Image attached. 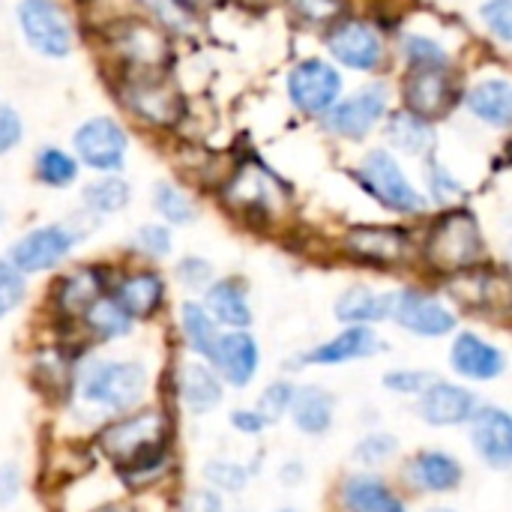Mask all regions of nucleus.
I'll return each mask as SVG.
<instances>
[{
    "label": "nucleus",
    "instance_id": "nucleus-10",
    "mask_svg": "<svg viewBox=\"0 0 512 512\" xmlns=\"http://www.w3.org/2000/svg\"><path fill=\"white\" fill-rule=\"evenodd\" d=\"M78 240H81V234L72 225L51 222V225H39V228H30L27 234H21L9 246L6 258L24 276L51 273V270H57L72 255V249L78 246Z\"/></svg>",
    "mask_w": 512,
    "mask_h": 512
},
{
    "label": "nucleus",
    "instance_id": "nucleus-35",
    "mask_svg": "<svg viewBox=\"0 0 512 512\" xmlns=\"http://www.w3.org/2000/svg\"><path fill=\"white\" fill-rule=\"evenodd\" d=\"M81 201H84V210L93 216H114L129 207L132 186L120 174H102L99 180L81 189Z\"/></svg>",
    "mask_w": 512,
    "mask_h": 512
},
{
    "label": "nucleus",
    "instance_id": "nucleus-16",
    "mask_svg": "<svg viewBox=\"0 0 512 512\" xmlns=\"http://www.w3.org/2000/svg\"><path fill=\"white\" fill-rule=\"evenodd\" d=\"M111 297L135 318V321H153L165 303H168V282L153 267H129L114 270Z\"/></svg>",
    "mask_w": 512,
    "mask_h": 512
},
{
    "label": "nucleus",
    "instance_id": "nucleus-11",
    "mask_svg": "<svg viewBox=\"0 0 512 512\" xmlns=\"http://www.w3.org/2000/svg\"><path fill=\"white\" fill-rule=\"evenodd\" d=\"M75 159L99 174H120L129 153V132L114 117H90L72 135Z\"/></svg>",
    "mask_w": 512,
    "mask_h": 512
},
{
    "label": "nucleus",
    "instance_id": "nucleus-27",
    "mask_svg": "<svg viewBox=\"0 0 512 512\" xmlns=\"http://www.w3.org/2000/svg\"><path fill=\"white\" fill-rule=\"evenodd\" d=\"M75 366H78V357L69 348H63V342H51V345H42L33 354L30 375H33V384L45 396L69 402L72 381H75Z\"/></svg>",
    "mask_w": 512,
    "mask_h": 512
},
{
    "label": "nucleus",
    "instance_id": "nucleus-12",
    "mask_svg": "<svg viewBox=\"0 0 512 512\" xmlns=\"http://www.w3.org/2000/svg\"><path fill=\"white\" fill-rule=\"evenodd\" d=\"M390 321L423 339H444L459 327L456 312L420 288H402L390 294Z\"/></svg>",
    "mask_w": 512,
    "mask_h": 512
},
{
    "label": "nucleus",
    "instance_id": "nucleus-8",
    "mask_svg": "<svg viewBox=\"0 0 512 512\" xmlns=\"http://www.w3.org/2000/svg\"><path fill=\"white\" fill-rule=\"evenodd\" d=\"M360 183L366 186V192L387 210L402 213V216H417L426 210V198L420 195V189L408 180V174L402 171V165L396 162V156L390 150H372L366 153L363 165H360Z\"/></svg>",
    "mask_w": 512,
    "mask_h": 512
},
{
    "label": "nucleus",
    "instance_id": "nucleus-21",
    "mask_svg": "<svg viewBox=\"0 0 512 512\" xmlns=\"http://www.w3.org/2000/svg\"><path fill=\"white\" fill-rule=\"evenodd\" d=\"M471 444L492 471L512 468V414L501 405H480L471 420Z\"/></svg>",
    "mask_w": 512,
    "mask_h": 512
},
{
    "label": "nucleus",
    "instance_id": "nucleus-53",
    "mask_svg": "<svg viewBox=\"0 0 512 512\" xmlns=\"http://www.w3.org/2000/svg\"><path fill=\"white\" fill-rule=\"evenodd\" d=\"M228 423H231L234 432L249 435V438H255V435H261L267 429V420L255 408H234L231 417H228Z\"/></svg>",
    "mask_w": 512,
    "mask_h": 512
},
{
    "label": "nucleus",
    "instance_id": "nucleus-59",
    "mask_svg": "<svg viewBox=\"0 0 512 512\" xmlns=\"http://www.w3.org/2000/svg\"><path fill=\"white\" fill-rule=\"evenodd\" d=\"M429 512H456V510H450V507H435V510H429Z\"/></svg>",
    "mask_w": 512,
    "mask_h": 512
},
{
    "label": "nucleus",
    "instance_id": "nucleus-3",
    "mask_svg": "<svg viewBox=\"0 0 512 512\" xmlns=\"http://www.w3.org/2000/svg\"><path fill=\"white\" fill-rule=\"evenodd\" d=\"M102 39L120 75H159L171 63L168 30L147 15H120L102 27Z\"/></svg>",
    "mask_w": 512,
    "mask_h": 512
},
{
    "label": "nucleus",
    "instance_id": "nucleus-45",
    "mask_svg": "<svg viewBox=\"0 0 512 512\" xmlns=\"http://www.w3.org/2000/svg\"><path fill=\"white\" fill-rule=\"evenodd\" d=\"M438 375L426 369H393L384 375V387L396 396H420Z\"/></svg>",
    "mask_w": 512,
    "mask_h": 512
},
{
    "label": "nucleus",
    "instance_id": "nucleus-33",
    "mask_svg": "<svg viewBox=\"0 0 512 512\" xmlns=\"http://www.w3.org/2000/svg\"><path fill=\"white\" fill-rule=\"evenodd\" d=\"M333 315L342 327H372L390 318V294H378L369 285H351L339 294Z\"/></svg>",
    "mask_w": 512,
    "mask_h": 512
},
{
    "label": "nucleus",
    "instance_id": "nucleus-36",
    "mask_svg": "<svg viewBox=\"0 0 512 512\" xmlns=\"http://www.w3.org/2000/svg\"><path fill=\"white\" fill-rule=\"evenodd\" d=\"M153 210L168 228H183L198 219V204L192 201V195L168 180H159L153 186Z\"/></svg>",
    "mask_w": 512,
    "mask_h": 512
},
{
    "label": "nucleus",
    "instance_id": "nucleus-58",
    "mask_svg": "<svg viewBox=\"0 0 512 512\" xmlns=\"http://www.w3.org/2000/svg\"><path fill=\"white\" fill-rule=\"evenodd\" d=\"M3 225H6V210H3V204H0V231H3Z\"/></svg>",
    "mask_w": 512,
    "mask_h": 512
},
{
    "label": "nucleus",
    "instance_id": "nucleus-28",
    "mask_svg": "<svg viewBox=\"0 0 512 512\" xmlns=\"http://www.w3.org/2000/svg\"><path fill=\"white\" fill-rule=\"evenodd\" d=\"M405 102H408V111L423 117V120L441 117L447 111V105H450L447 69H441V66H414L408 72V81H405Z\"/></svg>",
    "mask_w": 512,
    "mask_h": 512
},
{
    "label": "nucleus",
    "instance_id": "nucleus-43",
    "mask_svg": "<svg viewBox=\"0 0 512 512\" xmlns=\"http://www.w3.org/2000/svg\"><path fill=\"white\" fill-rule=\"evenodd\" d=\"M291 12L312 27H324V24H336L342 21L345 12V0H288Z\"/></svg>",
    "mask_w": 512,
    "mask_h": 512
},
{
    "label": "nucleus",
    "instance_id": "nucleus-4",
    "mask_svg": "<svg viewBox=\"0 0 512 512\" xmlns=\"http://www.w3.org/2000/svg\"><path fill=\"white\" fill-rule=\"evenodd\" d=\"M216 192L228 213L255 225L273 222L288 204V189L282 186V180L255 159H243L231 165L228 177Z\"/></svg>",
    "mask_w": 512,
    "mask_h": 512
},
{
    "label": "nucleus",
    "instance_id": "nucleus-41",
    "mask_svg": "<svg viewBox=\"0 0 512 512\" xmlns=\"http://www.w3.org/2000/svg\"><path fill=\"white\" fill-rule=\"evenodd\" d=\"M294 390H297V387H294L288 378L270 381V384L261 390L258 402H255V411L267 420V426H273V423H279L282 417H288L291 402H294Z\"/></svg>",
    "mask_w": 512,
    "mask_h": 512
},
{
    "label": "nucleus",
    "instance_id": "nucleus-13",
    "mask_svg": "<svg viewBox=\"0 0 512 512\" xmlns=\"http://www.w3.org/2000/svg\"><path fill=\"white\" fill-rule=\"evenodd\" d=\"M288 99L300 114L324 117L342 99V75L321 57L300 60L288 72Z\"/></svg>",
    "mask_w": 512,
    "mask_h": 512
},
{
    "label": "nucleus",
    "instance_id": "nucleus-44",
    "mask_svg": "<svg viewBox=\"0 0 512 512\" xmlns=\"http://www.w3.org/2000/svg\"><path fill=\"white\" fill-rule=\"evenodd\" d=\"M396 453H399V438L390 432H372L354 447V459L360 465H381V462L393 459Z\"/></svg>",
    "mask_w": 512,
    "mask_h": 512
},
{
    "label": "nucleus",
    "instance_id": "nucleus-49",
    "mask_svg": "<svg viewBox=\"0 0 512 512\" xmlns=\"http://www.w3.org/2000/svg\"><path fill=\"white\" fill-rule=\"evenodd\" d=\"M21 138H24V120H21V114L12 105L0 102V156L12 153L21 144Z\"/></svg>",
    "mask_w": 512,
    "mask_h": 512
},
{
    "label": "nucleus",
    "instance_id": "nucleus-56",
    "mask_svg": "<svg viewBox=\"0 0 512 512\" xmlns=\"http://www.w3.org/2000/svg\"><path fill=\"white\" fill-rule=\"evenodd\" d=\"M174 3H177V6H180V9H183L186 15H189V12H198V9H210V6H219L222 0H174Z\"/></svg>",
    "mask_w": 512,
    "mask_h": 512
},
{
    "label": "nucleus",
    "instance_id": "nucleus-22",
    "mask_svg": "<svg viewBox=\"0 0 512 512\" xmlns=\"http://www.w3.org/2000/svg\"><path fill=\"white\" fill-rule=\"evenodd\" d=\"M450 366L459 378L486 384V381H498L507 372V357L498 345L486 342L480 333L465 330L456 336L450 348Z\"/></svg>",
    "mask_w": 512,
    "mask_h": 512
},
{
    "label": "nucleus",
    "instance_id": "nucleus-40",
    "mask_svg": "<svg viewBox=\"0 0 512 512\" xmlns=\"http://www.w3.org/2000/svg\"><path fill=\"white\" fill-rule=\"evenodd\" d=\"M27 300V276L6 258L0 255V321L15 315Z\"/></svg>",
    "mask_w": 512,
    "mask_h": 512
},
{
    "label": "nucleus",
    "instance_id": "nucleus-31",
    "mask_svg": "<svg viewBox=\"0 0 512 512\" xmlns=\"http://www.w3.org/2000/svg\"><path fill=\"white\" fill-rule=\"evenodd\" d=\"M468 111L492 126V129H512V81L510 78H483L465 93Z\"/></svg>",
    "mask_w": 512,
    "mask_h": 512
},
{
    "label": "nucleus",
    "instance_id": "nucleus-30",
    "mask_svg": "<svg viewBox=\"0 0 512 512\" xmlns=\"http://www.w3.org/2000/svg\"><path fill=\"white\" fill-rule=\"evenodd\" d=\"M408 480L423 489V492H432V495H447V492H456L465 480V471H462V462L444 450H426V453H417L408 465Z\"/></svg>",
    "mask_w": 512,
    "mask_h": 512
},
{
    "label": "nucleus",
    "instance_id": "nucleus-38",
    "mask_svg": "<svg viewBox=\"0 0 512 512\" xmlns=\"http://www.w3.org/2000/svg\"><path fill=\"white\" fill-rule=\"evenodd\" d=\"M252 468L234 459H210L201 468V480L207 489L219 492V495H240L246 492L249 480H252Z\"/></svg>",
    "mask_w": 512,
    "mask_h": 512
},
{
    "label": "nucleus",
    "instance_id": "nucleus-15",
    "mask_svg": "<svg viewBox=\"0 0 512 512\" xmlns=\"http://www.w3.org/2000/svg\"><path fill=\"white\" fill-rule=\"evenodd\" d=\"M327 51L336 57V63L357 69V72H372L384 63L381 33L369 21H360V18L336 21L327 33Z\"/></svg>",
    "mask_w": 512,
    "mask_h": 512
},
{
    "label": "nucleus",
    "instance_id": "nucleus-2",
    "mask_svg": "<svg viewBox=\"0 0 512 512\" xmlns=\"http://www.w3.org/2000/svg\"><path fill=\"white\" fill-rule=\"evenodd\" d=\"M96 453L117 468L174 450V417L162 405H141L129 414L105 420L93 435Z\"/></svg>",
    "mask_w": 512,
    "mask_h": 512
},
{
    "label": "nucleus",
    "instance_id": "nucleus-14",
    "mask_svg": "<svg viewBox=\"0 0 512 512\" xmlns=\"http://www.w3.org/2000/svg\"><path fill=\"white\" fill-rule=\"evenodd\" d=\"M387 105H390L387 84H372V87L357 90L348 99H339L321 120L327 132L348 138V141H363L381 123V117L387 114Z\"/></svg>",
    "mask_w": 512,
    "mask_h": 512
},
{
    "label": "nucleus",
    "instance_id": "nucleus-34",
    "mask_svg": "<svg viewBox=\"0 0 512 512\" xmlns=\"http://www.w3.org/2000/svg\"><path fill=\"white\" fill-rule=\"evenodd\" d=\"M387 141L408 156H426L435 147L432 120H423L411 111H399L387 120Z\"/></svg>",
    "mask_w": 512,
    "mask_h": 512
},
{
    "label": "nucleus",
    "instance_id": "nucleus-39",
    "mask_svg": "<svg viewBox=\"0 0 512 512\" xmlns=\"http://www.w3.org/2000/svg\"><path fill=\"white\" fill-rule=\"evenodd\" d=\"M129 249L144 261H165L174 252V234L165 222H147L132 234Z\"/></svg>",
    "mask_w": 512,
    "mask_h": 512
},
{
    "label": "nucleus",
    "instance_id": "nucleus-48",
    "mask_svg": "<svg viewBox=\"0 0 512 512\" xmlns=\"http://www.w3.org/2000/svg\"><path fill=\"white\" fill-rule=\"evenodd\" d=\"M429 189H432V198L438 201V204H453L456 198H462V183L450 174V168H444V165H438V162H432L429 165Z\"/></svg>",
    "mask_w": 512,
    "mask_h": 512
},
{
    "label": "nucleus",
    "instance_id": "nucleus-42",
    "mask_svg": "<svg viewBox=\"0 0 512 512\" xmlns=\"http://www.w3.org/2000/svg\"><path fill=\"white\" fill-rule=\"evenodd\" d=\"M174 282L189 294H204L216 282V270L201 255H186L174 264Z\"/></svg>",
    "mask_w": 512,
    "mask_h": 512
},
{
    "label": "nucleus",
    "instance_id": "nucleus-37",
    "mask_svg": "<svg viewBox=\"0 0 512 512\" xmlns=\"http://www.w3.org/2000/svg\"><path fill=\"white\" fill-rule=\"evenodd\" d=\"M78 171H81V162L60 150V147H42L33 159V174L42 186H51V189H66L78 180Z\"/></svg>",
    "mask_w": 512,
    "mask_h": 512
},
{
    "label": "nucleus",
    "instance_id": "nucleus-29",
    "mask_svg": "<svg viewBox=\"0 0 512 512\" xmlns=\"http://www.w3.org/2000/svg\"><path fill=\"white\" fill-rule=\"evenodd\" d=\"M288 417H291L294 429L309 435V438L327 435L333 429V420H336V396L318 384H303L294 390V402H291Z\"/></svg>",
    "mask_w": 512,
    "mask_h": 512
},
{
    "label": "nucleus",
    "instance_id": "nucleus-55",
    "mask_svg": "<svg viewBox=\"0 0 512 512\" xmlns=\"http://www.w3.org/2000/svg\"><path fill=\"white\" fill-rule=\"evenodd\" d=\"M84 512H135V507L126 504V501H102V504H96V507Z\"/></svg>",
    "mask_w": 512,
    "mask_h": 512
},
{
    "label": "nucleus",
    "instance_id": "nucleus-19",
    "mask_svg": "<svg viewBox=\"0 0 512 512\" xmlns=\"http://www.w3.org/2000/svg\"><path fill=\"white\" fill-rule=\"evenodd\" d=\"M174 396H177V402L183 405L186 414L207 417L222 405L225 384H222V378L216 375V369L207 360L186 357L177 366V375H174Z\"/></svg>",
    "mask_w": 512,
    "mask_h": 512
},
{
    "label": "nucleus",
    "instance_id": "nucleus-9",
    "mask_svg": "<svg viewBox=\"0 0 512 512\" xmlns=\"http://www.w3.org/2000/svg\"><path fill=\"white\" fill-rule=\"evenodd\" d=\"M114 282V270L108 264H78L72 270H66L63 276H57L48 306L54 321L60 324H78L81 315L111 291Z\"/></svg>",
    "mask_w": 512,
    "mask_h": 512
},
{
    "label": "nucleus",
    "instance_id": "nucleus-17",
    "mask_svg": "<svg viewBox=\"0 0 512 512\" xmlns=\"http://www.w3.org/2000/svg\"><path fill=\"white\" fill-rule=\"evenodd\" d=\"M480 408L477 393H471L462 384L435 378L420 396H417V417L426 426L435 429H453V426H468Z\"/></svg>",
    "mask_w": 512,
    "mask_h": 512
},
{
    "label": "nucleus",
    "instance_id": "nucleus-47",
    "mask_svg": "<svg viewBox=\"0 0 512 512\" xmlns=\"http://www.w3.org/2000/svg\"><path fill=\"white\" fill-rule=\"evenodd\" d=\"M480 18L501 42L512 45V0H486L480 6Z\"/></svg>",
    "mask_w": 512,
    "mask_h": 512
},
{
    "label": "nucleus",
    "instance_id": "nucleus-7",
    "mask_svg": "<svg viewBox=\"0 0 512 512\" xmlns=\"http://www.w3.org/2000/svg\"><path fill=\"white\" fill-rule=\"evenodd\" d=\"M15 18L27 45L51 60L69 57L75 48V18L60 0H21Z\"/></svg>",
    "mask_w": 512,
    "mask_h": 512
},
{
    "label": "nucleus",
    "instance_id": "nucleus-23",
    "mask_svg": "<svg viewBox=\"0 0 512 512\" xmlns=\"http://www.w3.org/2000/svg\"><path fill=\"white\" fill-rule=\"evenodd\" d=\"M381 351H384V342L372 327H345L333 339L303 351L297 363L300 366H342L354 360H369Z\"/></svg>",
    "mask_w": 512,
    "mask_h": 512
},
{
    "label": "nucleus",
    "instance_id": "nucleus-54",
    "mask_svg": "<svg viewBox=\"0 0 512 512\" xmlns=\"http://www.w3.org/2000/svg\"><path fill=\"white\" fill-rule=\"evenodd\" d=\"M303 477H306V468H303V462H297V459L285 462V465H282V471H279V480H282V483H288V486L300 483Z\"/></svg>",
    "mask_w": 512,
    "mask_h": 512
},
{
    "label": "nucleus",
    "instance_id": "nucleus-46",
    "mask_svg": "<svg viewBox=\"0 0 512 512\" xmlns=\"http://www.w3.org/2000/svg\"><path fill=\"white\" fill-rule=\"evenodd\" d=\"M405 54L411 57L414 66H441V69H447V60H450L441 42H435L429 36H420V33L405 36Z\"/></svg>",
    "mask_w": 512,
    "mask_h": 512
},
{
    "label": "nucleus",
    "instance_id": "nucleus-6",
    "mask_svg": "<svg viewBox=\"0 0 512 512\" xmlns=\"http://www.w3.org/2000/svg\"><path fill=\"white\" fill-rule=\"evenodd\" d=\"M423 255L432 270L441 276H459L465 270H474L483 258V234L477 219L468 210H450L444 213L423 246Z\"/></svg>",
    "mask_w": 512,
    "mask_h": 512
},
{
    "label": "nucleus",
    "instance_id": "nucleus-60",
    "mask_svg": "<svg viewBox=\"0 0 512 512\" xmlns=\"http://www.w3.org/2000/svg\"><path fill=\"white\" fill-rule=\"evenodd\" d=\"M276 512H300V510H291V507H285V510H276Z\"/></svg>",
    "mask_w": 512,
    "mask_h": 512
},
{
    "label": "nucleus",
    "instance_id": "nucleus-51",
    "mask_svg": "<svg viewBox=\"0 0 512 512\" xmlns=\"http://www.w3.org/2000/svg\"><path fill=\"white\" fill-rule=\"evenodd\" d=\"M135 3L144 9L147 18L159 21L165 30H168V27H180V21L186 18V12H183L174 0H135Z\"/></svg>",
    "mask_w": 512,
    "mask_h": 512
},
{
    "label": "nucleus",
    "instance_id": "nucleus-5",
    "mask_svg": "<svg viewBox=\"0 0 512 512\" xmlns=\"http://www.w3.org/2000/svg\"><path fill=\"white\" fill-rule=\"evenodd\" d=\"M117 102L129 117L150 129H177L186 120V99L183 93L168 81V72L159 75H120L117 84Z\"/></svg>",
    "mask_w": 512,
    "mask_h": 512
},
{
    "label": "nucleus",
    "instance_id": "nucleus-52",
    "mask_svg": "<svg viewBox=\"0 0 512 512\" xmlns=\"http://www.w3.org/2000/svg\"><path fill=\"white\" fill-rule=\"evenodd\" d=\"M24 489V474L15 462L0 465V507H12L21 498Z\"/></svg>",
    "mask_w": 512,
    "mask_h": 512
},
{
    "label": "nucleus",
    "instance_id": "nucleus-61",
    "mask_svg": "<svg viewBox=\"0 0 512 512\" xmlns=\"http://www.w3.org/2000/svg\"><path fill=\"white\" fill-rule=\"evenodd\" d=\"M231 512H249V510H231Z\"/></svg>",
    "mask_w": 512,
    "mask_h": 512
},
{
    "label": "nucleus",
    "instance_id": "nucleus-18",
    "mask_svg": "<svg viewBox=\"0 0 512 512\" xmlns=\"http://www.w3.org/2000/svg\"><path fill=\"white\" fill-rule=\"evenodd\" d=\"M210 366L222 378L225 387L246 390L261 369V348L258 339L249 330H222L216 351L210 357Z\"/></svg>",
    "mask_w": 512,
    "mask_h": 512
},
{
    "label": "nucleus",
    "instance_id": "nucleus-26",
    "mask_svg": "<svg viewBox=\"0 0 512 512\" xmlns=\"http://www.w3.org/2000/svg\"><path fill=\"white\" fill-rule=\"evenodd\" d=\"M339 507L345 512H408L390 483L369 471L348 474L339 483Z\"/></svg>",
    "mask_w": 512,
    "mask_h": 512
},
{
    "label": "nucleus",
    "instance_id": "nucleus-50",
    "mask_svg": "<svg viewBox=\"0 0 512 512\" xmlns=\"http://www.w3.org/2000/svg\"><path fill=\"white\" fill-rule=\"evenodd\" d=\"M174 512H225V501H222L219 492L201 486V489L183 492V498L177 501Z\"/></svg>",
    "mask_w": 512,
    "mask_h": 512
},
{
    "label": "nucleus",
    "instance_id": "nucleus-25",
    "mask_svg": "<svg viewBox=\"0 0 512 512\" xmlns=\"http://www.w3.org/2000/svg\"><path fill=\"white\" fill-rule=\"evenodd\" d=\"M135 318L111 297V291L105 294V297H99L84 315H81V321L72 327V330H78V336H81V342L84 345H111V342H120V339H126L132 330H135Z\"/></svg>",
    "mask_w": 512,
    "mask_h": 512
},
{
    "label": "nucleus",
    "instance_id": "nucleus-57",
    "mask_svg": "<svg viewBox=\"0 0 512 512\" xmlns=\"http://www.w3.org/2000/svg\"><path fill=\"white\" fill-rule=\"evenodd\" d=\"M243 6H252V9H267V6H273L276 0H240Z\"/></svg>",
    "mask_w": 512,
    "mask_h": 512
},
{
    "label": "nucleus",
    "instance_id": "nucleus-20",
    "mask_svg": "<svg viewBox=\"0 0 512 512\" xmlns=\"http://www.w3.org/2000/svg\"><path fill=\"white\" fill-rule=\"evenodd\" d=\"M342 246L351 258L363 264L390 267V264L405 261L411 240L402 228H393V225H354L345 231Z\"/></svg>",
    "mask_w": 512,
    "mask_h": 512
},
{
    "label": "nucleus",
    "instance_id": "nucleus-32",
    "mask_svg": "<svg viewBox=\"0 0 512 512\" xmlns=\"http://www.w3.org/2000/svg\"><path fill=\"white\" fill-rule=\"evenodd\" d=\"M177 330H180V339H183V348L189 351V357H198V360L210 363V357L216 351V342L222 336V327L213 321V315L204 309L201 300L189 297V300L180 303Z\"/></svg>",
    "mask_w": 512,
    "mask_h": 512
},
{
    "label": "nucleus",
    "instance_id": "nucleus-1",
    "mask_svg": "<svg viewBox=\"0 0 512 512\" xmlns=\"http://www.w3.org/2000/svg\"><path fill=\"white\" fill-rule=\"evenodd\" d=\"M150 393V369L141 360L129 357H78L72 396L69 402L87 414H99V420H114L129 414L147 402Z\"/></svg>",
    "mask_w": 512,
    "mask_h": 512
},
{
    "label": "nucleus",
    "instance_id": "nucleus-24",
    "mask_svg": "<svg viewBox=\"0 0 512 512\" xmlns=\"http://www.w3.org/2000/svg\"><path fill=\"white\" fill-rule=\"evenodd\" d=\"M204 309L213 315V321L222 330H249L255 315L249 303V288L237 276H222L216 279L204 294H201Z\"/></svg>",
    "mask_w": 512,
    "mask_h": 512
}]
</instances>
